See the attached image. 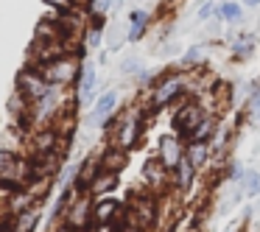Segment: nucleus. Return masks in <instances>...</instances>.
Returning a JSON list of instances; mask_svg holds the SVG:
<instances>
[{
  "label": "nucleus",
  "mask_w": 260,
  "mask_h": 232,
  "mask_svg": "<svg viewBox=\"0 0 260 232\" xmlns=\"http://www.w3.org/2000/svg\"><path fill=\"white\" fill-rule=\"evenodd\" d=\"M109 137H112V146L120 151L129 154L137 146V140L143 137V112L140 109H129V112L118 115V118L109 120Z\"/></svg>",
  "instance_id": "nucleus-1"
},
{
  "label": "nucleus",
  "mask_w": 260,
  "mask_h": 232,
  "mask_svg": "<svg viewBox=\"0 0 260 232\" xmlns=\"http://www.w3.org/2000/svg\"><path fill=\"white\" fill-rule=\"evenodd\" d=\"M187 87V76L185 73H165L157 84H151V98H148V109L151 112H159L162 107L174 104L176 98L185 92Z\"/></svg>",
  "instance_id": "nucleus-2"
},
{
  "label": "nucleus",
  "mask_w": 260,
  "mask_h": 232,
  "mask_svg": "<svg viewBox=\"0 0 260 232\" xmlns=\"http://www.w3.org/2000/svg\"><path fill=\"white\" fill-rule=\"evenodd\" d=\"M42 76H45V81L51 87L70 90V87H76V81L81 76V62L76 53H70V56H62L56 62H51L48 68H42Z\"/></svg>",
  "instance_id": "nucleus-3"
},
{
  "label": "nucleus",
  "mask_w": 260,
  "mask_h": 232,
  "mask_svg": "<svg viewBox=\"0 0 260 232\" xmlns=\"http://www.w3.org/2000/svg\"><path fill=\"white\" fill-rule=\"evenodd\" d=\"M92 204H95V198L90 193H76V198L64 210L62 226L73 232H92Z\"/></svg>",
  "instance_id": "nucleus-4"
},
{
  "label": "nucleus",
  "mask_w": 260,
  "mask_h": 232,
  "mask_svg": "<svg viewBox=\"0 0 260 232\" xmlns=\"http://www.w3.org/2000/svg\"><path fill=\"white\" fill-rule=\"evenodd\" d=\"M204 118H207V115H204L202 104H199V101H185L182 107H176L174 120H171V123H174V129H176V137L185 143L187 137H190V131L196 129Z\"/></svg>",
  "instance_id": "nucleus-5"
},
{
  "label": "nucleus",
  "mask_w": 260,
  "mask_h": 232,
  "mask_svg": "<svg viewBox=\"0 0 260 232\" xmlns=\"http://www.w3.org/2000/svg\"><path fill=\"white\" fill-rule=\"evenodd\" d=\"M48 90H51V84L45 81L42 70L31 68V64H25V68L20 70V76H17V92H23V98L28 104H37Z\"/></svg>",
  "instance_id": "nucleus-6"
},
{
  "label": "nucleus",
  "mask_w": 260,
  "mask_h": 232,
  "mask_svg": "<svg viewBox=\"0 0 260 232\" xmlns=\"http://www.w3.org/2000/svg\"><path fill=\"white\" fill-rule=\"evenodd\" d=\"M120 202L115 196H104V198H95L92 204V229L95 226H109V224H118V215H120Z\"/></svg>",
  "instance_id": "nucleus-7"
},
{
  "label": "nucleus",
  "mask_w": 260,
  "mask_h": 232,
  "mask_svg": "<svg viewBox=\"0 0 260 232\" xmlns=\"http://www.w3.org/2000/svg\"><path fill=\"white\" fill-rule=\"evenodd\" d=\"M59 129L56 126H40V129H34V135H31V151H34V157H42V154H56L59 151Z\"/></svg>",
  "instance_id": "nucleus-8"
},
{
  "label": "nucleus",
  "mask_w": 260,
  "mask_h": 232,
  "mask_svg": "<svg viewBox=\"0 0 260 232\" xmlns=\"http://www.w3.org/2000/svg\"><path fill=\"white\" fill-rule=\"evenodd\" d=\"M182 157H185V143L179 140L176 135H165L159 137V151H157V159L165 165L168 171H174L176 165L182 162Z\"/></svg>",
  "instance_id": "nucleus-9"
},
{
  "label": "nucleus",
  "mask_w": 260,
  "mask_h": 232,
  "mask_svg": "<svg viewBox=\"0 0 260 232\" xmlns=\"http://www.w3.org/2000/svg\"><path fill=\"white\" fill-rule=\"evenodd\" d=\"M95 84H98L95 64H92V62H81V76H79V81H76V104H79V107L90 104L92 92H95Z\"/></svg>",
  "instance_id": "nucleus-10"
},
{
  "label": "nucleus",
  "mask_w": 260,
  "mask_h": 232,
  "mask_svg": "<svg viewBox=\"0 0 260 232\" xmlns=\"http://www.w3.org/2000/svg\"><path fill=\"white\" fill-rule=\"evenodd\" d=\"M115 109H118V92H115V90L104 92V95L95 101L92 112H90V123L92 126H107L109 120H112Z\"/></svg>",
  "instance_id": "nucleus-11"
},
{
  "label": "nucleus",
  "mask_w": 260,
  "mask_h": 232,
  "mask_svg": "<svg viewBox=\"0 0 260 232\" xmlns=\"http://www.w3.org/2000/svg\"><path fill=\"white\" fill-rule=\"evenodd\" d=\"M98 174H101V157H98V154L81 159V162H79V174H76V190H79V193H90V185L95 182Z\"/></svg>",
  "instance_id": "nucleus-12"
},
{
  "label": "nucleus",
  "mask_w": 260,
  "mask_h": 232,
  "mask_svg": "<svg viewBox=\"0 0 260 232\" xmlns=\"http://www.w3.org/2000/svg\"><path fill=\"white\" fill-rule=\"evenodd\" d=\"M143 179H146L148 187H154V190H159V187L165 185V182L171 179V171L165 168L162 162H159L157 157L146 159V165H143Z\"/></svg>",
  "instance_id": "nucleus-13"
},
{
  "label": "nucleus",
  "mask_w": 260,
  "mask_h": 232,
  "mask_svg": "<svg viewBox=\"0 0 260 232\" xmlns=\"http://www.w3.org/2000/svg\"><path fill=\"white\" fill-rule=\"evenodd\" d=\"M6 107H9V115H12V120H14L17 126H28V123H34V120H31V104L23 98V92L14 90Z\"/></svg>",
  "instance_id": "nucleus-14"
},
{
  "label": "nucleus",
  "mask_w": 260,
  "mask_h": 232,
  "mask_svg": "<svg viewBox=\"0 0 260 232\" xmlns=\"http://www.w3.org/2000/svg\"><path fill=\"white\" fill-rule=\"evenodd\" d=\"M98 157H101V171H109V174H120V171L126 168V162H129V154L115 148V146H109L107 151H101Z\"/></svg>",
  "instance_id": "nucleus-15"
},
{
  "label": "nucleus",
  "mask_w": 260,
  "mask_h": 232,
  "mask_svg": "<svg viewBox=\"0 0 260 232\" xmlns=\"http://www.w3.org/2000/svg\"><path fill=\"white\" fill-rule=\"evenodd\" d=\"M118 182H120V176L118 174H109V171H101V174L95 176V182L90 185V196L92 198H104V196H109V193L118 187Z\"/></svg>",
  "instance_id": "nucleus-16"
},
{
  "label": "nucleus",
  "mask_w": 260,
  "mask_h": 232,
  "mask_svg": "<svg viewBox=\"0 0 260 232\" xmlns=\"http://www.w3.org/2000/svg\"><path fill=\"white\" fill-rule=\"evenodd\" d=\"M148 23H151V14H148V12H143V9L132 12V14H129V28H126V40L137 42L143 34H146Z\"/></svg>",
  "instance_id": "nucleus-17"
},
{
  "label": "nucleus",
  "mask_w": 260,
  "mask_h": 232,
  "mask_svg": "<svg viewBox=\"0 0 260 232\" xmlns=\"http://www.w3.org/2000/svg\"><path fill=\"white\" fill-rule=\"evenodd\" d=\"M171 179H174L176 190H190L193 179H196V168H193V165L187 162L185 157H182V162L176 165L174 171H171Z\"/></svg>",
  "instance_id": "nucleus-18"
},
{
  "label": "nucleus",
  "mask_w": 260,
  "mask_h": 232,
  "mask_svg": "<svg viewBox=\"0 0 260 232\" xmlns=\"http://www.w3.org/2000/svg\"><path fill=\"white\" fill-rule=\"evenodd\" d=\"M215 131H218V123H215V118H210V115H207V118H204L202 123L190 131V137L185 140V146H187V143H213Z\"/></svg>",
  "instance_id": "nucleus-19"
},
{
  "label": "nucleus",
  "mask_w": 260,
  "mask_h": 232,
  "mask_svg": "<svg viewBox=\"0 0 260 232\" xmlns=\"http://www.w3.org/2000/svg\"><path fill=\"white\" fill-rule=\"evenodd\" d=\"M210 154H213V151H210V143H187V146H185V159L196 171L210 159Z\"/></svg>",
  "instance_id": "nucleus-20"
},
{
  "label": "nucleus",
  "mask_w": 260,
  "mask_h": 232,
  "mask_svg": "<svg viewBox=\"0 0 260 232\" xmlns=\"http://www.w3.org/2000/svg\"><path fill=\"white\" fill-rule=\"evenodd\" d=\"M40 221H42V213H40V207H34V210H25L17 218H12V226H14V232H37Z\"/></svg>",
  "instance_id": "nucleus-21"
},
{
  "label": "nucleus",
  "mask_w": 260,
  "mask_h": 232,
  "mask_svg": "<svg viewBox=\"0 0 260 232\" xmlns=\"http://www.w3.org/2000/svg\"><path fill=\"white\" fill-rule=\"evenodd\" d=\"M218 17L224 20V23H241V20H243L241 3H235V0H224L221 9H218Z\"/></svg>",
  "instance_id": "nucleus-22"
},
{
  "label": "nucleus",
  "mask_w": 260,
  "mask_h": 232,
  "mask_svg": "<svg viewBox=\"0 0 260 232\" xmlns=\"http://www.w3.org/2000/svg\"><path fill=\"white\" fill-rule=\"evenodd\" d=\"M254 45H257V40H254L252 34H241V37H235V42H232V53H235L238 59H246L249 53L254 51Z\"/></svg>",
  "instance_id": "nucleus-23"
},
{
  "label": "nucleus",
  "mask_w": 260,
  "mask_h": 232,
  "mask_svg": "<svg viewBox=\"0 0 260 232\" xmlns=\"http://www.w3.org/2000/svg\"><path fill=\"white\" fill-rule=\"evenodd\" d=\"M101 25H104V20L101 17H92V25H87L84 28V48H98L101 45Z\"/></svg>",
  "instance_id": "nucleus-24"
},
{
  "label": "nucleus",
  "mask_w": 260,
  "mask_h": 232,
  "mask_svg": "<svg viewBox=\"0 0 260 232\" xmlns=\"http://www.w3.org/2000/svg\"><path fill=\"white\" fill-rule=\"evenodd\" d=\"M204 53H207V48L204 45H193L190 51L185 53V56H182V68H199V64L204 62Z\"/></svg>",
  "instance_id": "nucleus-25"
},
{
  "label": "nucleus",
  "mask_w": 260,
  "mask_h": 232,
  "mask_svg": "<svg viewBox=\"0 0 260 232\" xmlns=\"http://www.w3.org/2000/svg\"><path fill=\"white\" fill-rule=\"evenodd\" d=\"M241 182H243V193L246 196H260V171H246Z\"/></svg>",
  "instance_id": "nucleus-26"
},
{
  "label": "nucleus",
  "mask_w": 260,
  "mask_h": 232,
  "mask_svg": "<svg viewBox=\"0 0 260 232\" xmlns=\"http://www.w3.org/2000/svg\"><path fill=\"white\" fill-rule=\"evenodd\" d=\"M218 0H204L202 3V9H199V23H204V20H210V17H218Z\"/></svg>",
  "instance_id": "nucleus-27"
},
{
  "label": "nucleus",
  "mask_w": 260,
  "mask_h": 232,
  "mask_svg": "<svg viewBox=\"0 0 260 232\" xmlns=\"http://www.w3.org/2000/svg\"><path fill=\"white\" fill-rule=\"evenodd\" d=\"M42 3H45V6H51L53 14H68V12H73V9H76L73 0H42Z\"/></svg>",
  "instance_id": "nucleus-28"
},
{
  "label": "nucleus",
  "mask_w": 260,
  "mask_h": 232,
  "mask_svg": "<svg viewBox=\"0 0 260 232\" xmlns=\"http://www.w3.org/2000/svg\"><path fill=\"white\" fill-rule=\"evenodd\" d=\"M112 9V0H90V12L92 17H104V14Z\"/></svg>",
  "instance_id": "nucleus-29"
},
{
  "label": "nucleus",
  "mask_w": 260,
  "mask_h": 232,
  "mask_svg": "<svg viewBox=\"0 0 260 232\" xmlns=\"http://www.w3.org/2000/svg\"><path fill=\"white\" fill-rule=\"evenodd\" d=\"M226 179L230 182H241L243 179V165L238 162V159H232V162L226 165Z\"/></svg>",
  "instance_id": "nucleus-30"
},
{
  "label": "nucleus",
  "mask_w": 260,
  "mask_h": 232,
  "mask_svg": "<svg viewBox=\"0 0 260 232\" xmlns=\"http://www.w3.org/2000/svg\"><path fill=\"white\" fill-rule=\"evenodd\" d=\"M249 115H252V120L260 126V87H257V92L249 98Z\"/></svg>",
  "instance_id": "nucleus-31"
},
{
  "label": "nucleus",
  "mask_w": 260,
  "mask_h": 232,
  "mask_svg": "<svg viewBox=\"0 0 260 232\" xmlns=\"http://www.w3.org/2000/svg\"><path fill=\"white\" fill-rule=\"evenodd\" d=\"M118 232H151V229H143V226H137V224H129V221H118Z\"/></svg>",
  "instance_id": "nucleus-32"
},
{
  "label": "nucleus",
  "mask_w": 260,
  "mask_h": 232,
  "mask_svg": "<svg viewBox=\"0 0 260 232\" xmlns=\"http://www.w3.org/2000/svg\"><path fill=\"white\" fill-rule=\"evenodd\" d=\"M120 70H123V73H137V70H140V64H137V59H126V64Z\"/></svg>",
  "instance_id": "nucleus-33"
},
{
  "label": "nucleus",
  "mask_w": 260,
  "mask_h": 232,
  "mask_svg": "<svg viewBox=\"0 0 260 232\" xmlns=\"http://www.w3.org/2000/svg\"><path fill=\"white\" fill-rule=\"evenodd\" d=\"M0 232H14V226H12V221H3V224H0Z\"/></svg>",
  "instance_id": "nucleus-34"
},
{
  "label": "nucleus",
  "mask_w": 260,
  "mask_h": 232,
  "mask_svg": "<svg viewBox=\"0 0 260 232\" xmlns=\"http://www.w3.org/2000/svg\"><path fill=\"white\" fill-rule=\"evenodd\" d=\"M241 3H243V6H254V9L260 6V0H241Z\"/></svg>",
  "instance_id": "nucleus-35"
},
{
  "label": "nucleus",
  "mask_w": 260,
  "mask_h": 232,
  "mask_svg": "<svg viewBox=\"0 0 260 232\" xmlns=\"http://www.w3.org/2000/svg\"><path fill=\"white\" fill-rule=\"evenodd\" d=\"M56 232H73V229H68V226H59V229Z\"/></svg>",
  "instance_id": "nucleus-36"
},
{
  "label": "nucleus",
  "mask_w": 260,
  "mask_h": 232,
  "mask_svg": "<svg viewBox=\"0 0 260 232\" xmlns=\"http://www.w3.org/2000/svg\"><path fill=\"white\" fill-rule=\"evenodd\" d=\"M73 3H81V0H73Z\"/></svg>",
  "instance_id": "nucleus-37"
}]
</instances>
